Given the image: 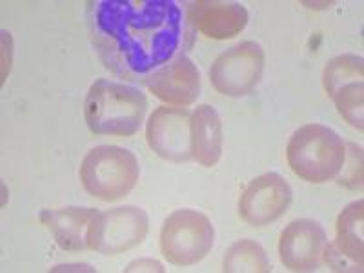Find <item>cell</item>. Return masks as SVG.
<instances>
[{
	"label": "cell",
	"instance_id": "5b68a950",
	"mask_svg": "<svg viewBox=\"0 0 364 273\" xmlns=\"http://www.w3.org/2000/svg\"><path fill=\"white\" fill-rule=\"evenodd\" d=\"M215 230L204 213L190 208L175 210L161 230V252L175 266H193L210 253Z\"/></svg>",
	"mask_w": 364,
	"mask_h": 273
},
{
	"label": "cell",
	"instance_id": "3957f363",
	"mask_svg": "<svg viewBox=\"0 0 364 273\" xmlns=\"http://www.w3.org/2000/svg\"><path fill=\"white\" fill-rule=\"evenodd\" d=\"M286 159L297 177L311 184H324L339 177L346 159L344 141L323 124H304L291 135Z\"/></svg>",
	"mask_w": 364,
	"mask_h": 273
},
{
	"label": "cell",
	"instance_id": "8992f818",
	"mask_svg": "<svg viewBox=\"0 0 364 273\" xmlns=\"http://www.w3.org/2000/svg\"><path fill=\"white\" fill-rule=\"evenodd\" d=\"M148 215L135 206L97 213L87 228V248L102 255H119L135 248L148 235Z\"/></svg>",
	"mask_w": 364,
	"mask_h": 273
},
{
	"label": "cell",
	"instance_id": "7a4b0ae2",
	"mask_svg": "<svg viewBox=\"0 0 364 273\" xmlns=\"http://www.w3.org/2000/svg\"><path fill=\"white\" fill-rule=\"evenodd\" d=\"M148 100L139 87L99 79L91 84L84 100V119L91 133L132 136L141 129Z\"/></svg>",
	"mask_w": 364,
	"mask_h": 273
},
{
	"label": "cell",
	"instance_id": "4fadbf2b",
	"mask_svg": "<svg viewBox=\"0 0 364 273\" xmlns=\"http://www.w3.org/2000/svg\"><path fill=\"white\" fill-rule=\"evenodd\" d=\"M186 22L191 31L213 41H228L240 35L248 24V9L239 2L197 0L186 9Z\"/></svg>",
	"mask_w": 364,
	"mask_h": 273
},
{
	"label": "cell",
	"instance_id": "e0dca14e",
	"mask_svg": "<svg viewBox=\"0 0 364 273\" xmlns=\"http://www.w3.org/2000/svg\"><path fill=\"white\" fill-rule=\"evenodd\" d=\"M224 273H269L272 264L259 242L242 239L228 248L223 261Z\"/></svg>",
	"mask_w": 364,
	"mask_h": 273
},
{
	"label": "cell",
	"instance_id": "ba28073f",
	"mask_svg": "<svg viewBox=\"0 0 364 273\" xmlns=\"http://www.w3.org/2000/svg\"><path fill=\"white\" fill-rule=\"evenodd\" d=\"M364 60L353 53H344L328 60L323 84L348 124L363 132L364 119Z\"/></svg>",
	"mask_w": 364,
	"mask_h": 273
},
{
	"label": "cell",
	"instance_id": "52a82bcc",
	"mask_svg": "<svg viewBox=\"0 0 364 273\" xmlns=\"http://www.w3.org/2000/svg\"><path fill=\"white\" fill-rule=\"evenodd\" d=\"M264 50L246 41L220 53L210 68L211 86L226 97H245L255 90L264 71Z\"/></svg>",
	"mask_w": 364,
	"mask_h": 273
},
{
	"label": "cell",
	"instance_id": "ac0fdd59",
	"mask_svg": "<svg viewBox=\"0 0 364 273\" xmlns=\"http://www.w3.org/2000/svg\"><path fill=\"white\" fill-rule=\"evenodd\" d=\"M346 146V159L341 170L337 182L350 190L363 188V149L353 142H344Z\"/></svg>",
	"mask_w": 364,
	"mask_h": 273
},
{
	"label": "cell",
	"instance_id": "9c48e42d",
	"mask_svg": "<svg viewBox=\"0 0 364 273\" xmlns=\"http://www.w3.org/2000/svg\"><path fill=\"white\" fill-rule=\"evenodd\" d=\"M291 188L279 173H262L250 182L239 199V215L246 224L262 228L284 215L291 204Z\"/></svg>",
	"mask_w": 364,
	"mask_h": 273
},
{
	"label": "cell",
	"instance_id": "30bf717a",
	"mask_svg": "<svg viewBox=\"0 0 364 273\" xmlns=\"http://www.w3.org/2000/svg\"><path fill=\"white\" fill-rule=\"evenodd\" d=\"M190 122V109L161 106L148 119L146 126L148 146L166 161H191Z\"/></svg>",
	"mask_w": 364,
	"mask_h": 273
},
{
	"label": "cell",
	"instance_id": "5bb4252c",
	"mask_svg": "<svg viewBox=\"0 0 364 273\" xmlns=\"http://www.w3.org/2000/svg\"><path fill=\"white\" fill-rule=\"evenodd\" d=\"M99 211L95 208L70 206L60 210H44L41 223L55 237L64 252H82L87 248V228Z\"/></svg>",
	"mask_w": 364,
	"mask_h": 273
},
{
	"label": "cell",
	"instance_id": "d6986e66",
	"mask_svg": "<svg viewBox=\"0 0 364 273\" xmlns=\"http://www.w3.org/2000/svg\"><path fill=\"white\" fill-rule=\"evenodd\" d=\"M126 272H164V268H162L161 262L148 259V261L133 262V264L126 268Z\"/></svg>",
	"mask_w": 364,
	"mask_h": 273
},
{
	"label": "cell",
	"instance_id": "277c9868",
	"mask_svg": "<svg viewBox=\"0 0 364 273\" xmlns=\"http://www.w3.org/2000/svg\"><path fill=\"white\" fill-rule=\"evenodd\" d=\"M79 175L87 193L104 203H115L136 186L141 168L129 149L97 146L82 159Z\"/></svg>",
	"mask_w": 364,
	"mask_h": 273
},
{
	"label": "cell",
	"instance_id": "8fae6325",
	"mask_svg": "<svg viewBox=\"0 0 364 273\" xmlns=\"http://www.w3.org/2000/svg\"><path fill=\"white\" fill-rule=\"evenodd\" d=\"M326 233L317 220H291L279 239V257L291 272H315L323 264Z\"/></svg>",
	"mask_w": 364,
	"mask_h": 273
},
{
	"label": "cell",
	"instance_id": "6da1fadb",
	"mask_svg": "<svg viewBox=\"0 0 364 273\" xmlns=\"http://www.w3.org/2000/svg\"><path fill=\"white\" fill-rule=\"evenodd\" d=\"M87 24L104 66L132 82L177 57L190 35L175 0H97L87 4Z\"/></svg>",
	"mask_w": 364,
	"mask_h": 273
},
{
	"label": "cell",
	"instance_id": "9a60e30c",
	"mask_svg": "<svg viewBox=\"0 0 364 273\" xmlns=\"http://www.w3.org/2000/svg\"><path fill=\"white\" fill-rule=\"evenodd\" d=\"M191 159L204 168H211L223 155V122L219 113L210 104H200L191 113Z\"/></svg>",
	"mask_w": 364,
	"mask_h": 273
},
{
	"label": "cell",
	"instance_id": "7c38bea8",
	"mask_svg": "<svg viewBox=\"0 0 364 273\" xmlns=\"http://www.w3.org/2000/svg\"><path fill=\"white\" fill-rule=\"evenodd\" d=\"M142 84L159 100L177 108H186L200 95V73L184 53H178L170 63L148 75Z\"/></svg>",
	"mask_w": 364,
	"mask_h": 273
},
{
	"label": "cell",
	"instance_id": "2e32d148",
	"mask_svg": "<svg viewBox=\"0 0 364 273\" xmlns=\"http://www.w3.org/2000/svg\"><path fill=\"white\" fill-rule=\"evenodd\" d=\"M337 239L331 246L348 257L353 264L364 268V203L348 204L337 217Z\"/></svg>",
	"mask_w": 364,
	"mask_h": 273
}]
</instances>
